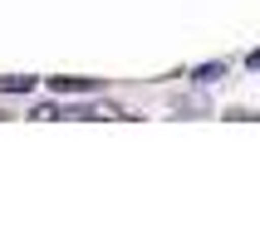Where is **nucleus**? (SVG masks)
<instances>
[{
  "label": "nucleus",
  "mask_w": 260,
  "mask_h": 245,
  "mask_svg": "<svg viewBox=\"0 0 260 245\" xmlns=\"http://www.w3.org/2000/svg\"><path fill=\"white\" fill-rule=\"evenodd\" d=\"M49 88L54 93H99V79H49Z\"/></svg>",
  "instance_id": "obj_1"
},
{
  "label": "nucleus",
  "mask_w": 260,
  "mask_h": 245,
  "mask_svg": "<svg viewBox=\"0 0 260 245\" xmlns=\"http://www.w3.org/2000/svg\"><path fill=\"white\" fill-rule=\"evenodd\" d=\"M35 84L40 79H29V74H5L0 79V93H35Z\"/></svg>",
  "instance_id": "obj_2"
},
{
  "label": "nucleus",
  "mask_w": 260,
  "mask_h": 245,
  "mask_svg": "<svg viewBox=\"0 0 260 245\" xmlns=\"http://www.w3.org/2000/svg\"><path fill=\"white\" fill-rule=\"evenodd\" d=\"M216 79H226V64H202L191 74V84H216Z\"/></svg>",
  "instance_id": "obj_3"
},
{
  "label": "nucleus",
  "mask_w": 260,
  "mask_h": 245,
  "mask_svg": "<svg viewBox=\"0 0 260 245\" xmlns=\"http://www.w3.org/2000/svg\"><path fill=\"white\" fill-rule=\"evenodd\" d=\"M59 113H64L59 103H40V108H35V113H29V118H59Z\"/></svg>",
  "instance_id": "obj_4"
},
{
  "label": "nucleus",
  "mask_w": 260,
  "mask_h": 245,
  "mask_svg": "<svg viewBox=\"0 0 260 245\" xmlns=\"http://www.w3.org/2000/svg\"><path fill=\"white\" fill-rule=\"evenodd\" d=\"M246 69H260V49H250V54H246Z\"/></svg>",
  "instance_id": "obj_5"
},
{
  "label": "nucleus",
  "mask_w": 260,
  "mask_h": 245,
  "mask_svg": "<svg viewBox=\"0 0 260 245\" xmlns=\"http://www.w3.org/2000/svg\"><path fill=\"white\" fill-rule=\"evenodd\" d=\"M0 118H5V113H0Z\"/></svg>",
  "instance_id": "obj_6"
}]
</instances>
